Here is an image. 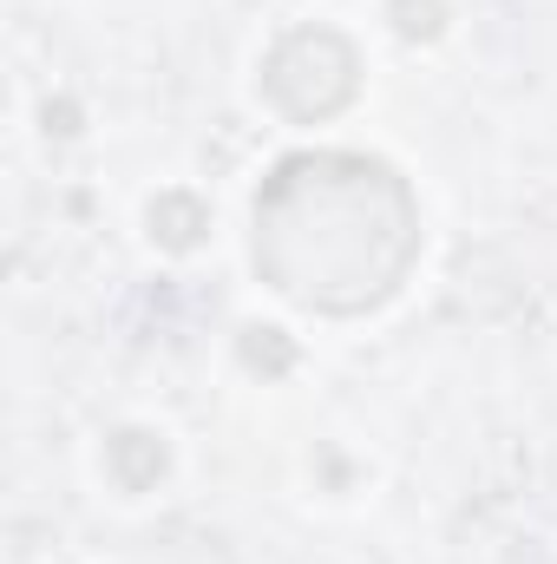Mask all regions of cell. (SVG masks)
<instances>
[{
  "label": "cell",
  "mask_w": 557,
  "mask_h": 564,
  "mask_svg": "<svg viewBox=\"0 0 557 564\" xmlns=\"http://www.w3.org/2000/svg\"><path fill=\"white\" fill-rule=\"evenodd\" d=\"M394 20H401V33H407V40L439 33V0H394Z\"/></svg>",
  "instance_id": "5b68a950"
},
{
  "label": "cell",
  "mask_w": 557,
  "mask_h": 564,
  "mask_svg": "<svg viewBox=\"0 0 557 564\" xmlns=\"http://www.w3.org/2000/svg\"><path fill=\"white\" fill-rule=\"evenodd\" d=\"M197 230H204V204H197V197L171 191V197H157V204H151V237H157L164 250H190V243H197Z\"/></svg>",
  "instance_id": "277c9868"
},
{
  "label": "cell",
  "mask_w": 557,
  "mask_h": 564,
  "mask_svg": "<svg viewBox=\"0 0 557 564\" xmlns=\"http://www.w3.org/2000/svg\"><path fill=\"white\" fill-rule=\"evenodd\" d=\"M263 93L288 119H328L354 99V46L328 26H295L263 59Z\"/></svg>",
  "instance_id": "7a4b0ae2"
},
{
  "label": "cell",
  "mask_w": 557,
  "mask_h": 564,
  "mask_svg": "<svg viewBox=\"0 0 557 564\" xmlns=\"http://www.w3.org/2000/svg\"><path fill=\"white\" fill-rule=\"evenodd\" d=\"M414 257V191L381 158L302 151L282 158L256 191V270L302 308L361 315L407 282Z\"/></svg>",
  "instance_id": "6da1fadb"
},
{
  "label": "cell",
  "mask_w": 557,
  "mask_h": 564,
  "mask_svg": "<svg viewBox=\"0 0 557 564\" xmlns=\"http://www.w3.org/2000/svg\"><path fill=\"white\" fill-rule=\"evenodd\" d=\"M157 473H164V446H157L151 433H119V440H112V479H119L125 492H144Z\"/></svg>",
  "instance_id": "3957f363"
}]
</instances>
